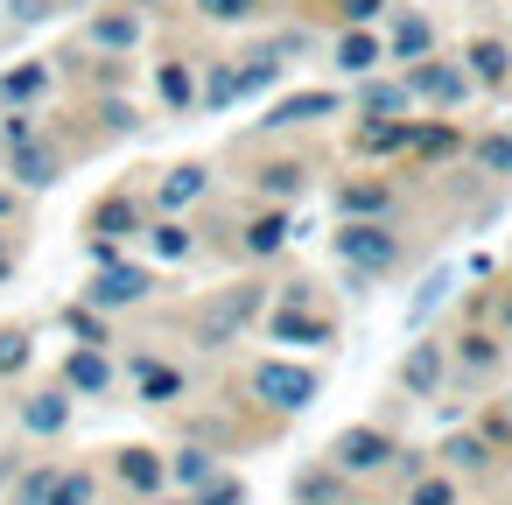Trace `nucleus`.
Segmentation results:
<instances>
[{
  "label": "nucleus",
  "instance_id": "3",
  "mask_svg": "<svg viewBox=\"0 0 512 505\" xmlns=\"http://www.w3.org/2000/svg\"><path fill=\"white\" fill-rule=\"evenodd\" d=\"M253 393H260L267 407L295 414V407L316 400V372H302V365H260V372H253Z\"/></svg>",
  "mask_w": 512,
  "mask_h": 505
},
{
  "label": "nucleus",
  "instance_id": "49",
  "mask_svg": "<svg viewBox=\"0 0 512 505\" xmlns=\"http://www.w3.org/2000/svg\"><path fill=\"white\" fill-rule=\"evenodd\" d=\"M8 274H15V246H8V239H0V281H8Z\"/></svg>",
  "mask_w": 512,
  "mask_h": 505
},
{
  "label": "nucleus",
  "instance_id": "25",
  "mask_svg": "<svg viewBox=\"0 0 512 505\" xmlns=\"http://www.w3.org/2000/svg\"><path fill=\"white\" fill-rule=\"evenodd\" d=\"M302 183H309L302 162H267V169H260V190H267V197H302Z\"/></svg>",
  "mask_w": 512,
  "mask_h": 505
},
{
  "label": "nucleus",
  "instance_id": "9",
  "mask_svg": "<svg viewBox=\"0 0 512 505\" xmlns=\"http://www.w3.org/2000/svg\"><path fill=\"white\" fill-rule=\"evenodd\" d=\"M106 386H113V358L99 344H78L64 358V393H106Z\"/></svg>",
  "mask_w": 512,
  "mask_h": 505
},
{
  "label": "nucleus",
  "instance_id": "17",
  "mask_svg": "<svg viewBox=\"0 0 512 505\" xmlns=\"http://www.w3.org/2000/svg\"><path fill=\"white\" fill-rule=\"evenodd\" d=\"M393 57H400V64H421V57H435V29H428L421 15H400V29H393Z\"/></svg>",
  "mask_w": 512,
  "mask_h": 505
},
{
  "label": "nucleus",
  "instance_id": "46",
  "mask_svg": "<svg viewBox=\"0 0 512 505\" xmlns=\"http://www.w3.org/2000/svg\"><path fill=\"white\" fill-rule=\"evenodd\" d=\"M449 498H456V491H449L442 477H428V484H414V505H449Z\"/></svg>",
  "mask_w": 512,
  "mask_h": 505
},
{
  "label": "nucleus",
  "instance_id": "31",
  "mask_svg": "<svg viewBox=\"0 0 512 505\" xmlns=\"http://www.w3.org/2000/svg\"><path fill=\"white\" fill-rule=\"evenodd\" d=\"M190 505H246V484H239V477H218V470H211V477L197 484V498H190Z\"/></svg>",
  "mask_w": 512,
  "mask_h": 505
},
{
  "label": "nucleus",
  "instance_id": "12",
  "mask_svg": "<svg viewBox=\"0 0 512 505\" xmlns=\"http://www.w3.org/2000/svg\"><path fill=\"white\" fill-rule=\"evenodd\" d=\"M463 64H470V85H505V78H512V50H505L498 36H477V43L463 50Z\"/></svg>",
  "mask_w": 512,
  "mask_h": 505
},
{
  "label": "nucleus",
  "instance_id": "45",
  "mask_svg": "<svg viewBox=\"0 0 512 505\" xmlns=\"http://www.w3.org/2000/svg\"><path fill=\"white\" fill-rule=\"evenodd\" d=\"M463 358H470L477 372H491V365H498V351H491V337H463Z\"/></svg>",
  "mask_w": 512,
  "mask_h": 505
},
{
  "label": "nucleus",
  "instance_id": "21",
  "mask_svg": "<svg viewBox=\"0 0 512 505\" xmlns=\"http://www.w3.org/2000/svg\"><path fill=\"white\" fill-rule=\"evenodd\" d=\"M36 134H43L36 106H8V113H0V155H8V148H22V141H36Z\"/></svg>",
  "mask_w": 512,
  "mask_h": 505
},
{
  "label": "nucleus",
  "instance_id": "37",
  "mask_svg": "<svg viewBox=\"0 0 512 505\" xmlns=\"http://www.w3.org/2000/svg\"><path fill=\"white\" fill-rule=\"evenodd\" d=\"M477 162H484L491 176H512V134H484V141H477Z\"/></svg>",
  "mask_w": 512,
  "mask_h": 505
},
{
  "label": "nucleus",
  "instance_id": "34",
  "mask_svg": "<svg viewBox=\"0 0 512 505\" xmlns=\"http://www.w3.org/2000/svg\"><path fill=\"white\" fill-rule=\"evenodd\" d=\"M0 15H8L15 29H36V22H50V15H57V0H0Z\"/></svg>",
  "mask_w": 512,
  "mask_h": 505
},
{
  "label": "nucleus",
  "instance_id": "48",
  "mask_svg": "<svg viewBox=\"0 0 512 505\" xmlns=\"http://www.w3.org/2000/svg\"><path fill=\"white\" fill-rule=\"evenodd\" d=\"M344 15H351V22H372V15H379V0H344Z\"/></svg>",
  "mask_w": 512,
  "mask_h": 505
},
{
  "label": "nucleus",
  "instance_id": "29",
  "mask_svg": "<svg viewBox=\"0 0 512 505\" xmlns=\"http://www.w3.org/2000/svg\"><path fill=\"white\" fill-rule=\"evenodd\" d=\"M148 246H155V260H183L190 253V232L176 218H162V225H148Z\"/></svg>",
  "mask_w": 512,
  "mask_h": 505
},
{
  "label": "nucleus",
  "instance_id": "44",
  "mask_svg": "<svg viewBox=\"0 0 512 505\" xmlns=\"http://www.w3.org/2000/svg\"><path fill=\"white\" fill-rule=\"evenodd\" d=\"M295 498H302V505H330V498H337V484H330V477H302V484H295Z\"/></svg>",
  "mask_w": 512,
  "mask_h": 505
},
{
  "label": "nucleus",
  "instance_id": "2",
  "mask_svg": "<svg viewBox=\"0 0 512 505\" xmlns=\"http://www.w3.org/2000/svg\"><path fill=\"white\" fill-rule=\"evenodd\" d=\"M148 267H127V260H106L99 274H92V288H85V302L106 316V309H134V302H148Z\"/></svg>",
  "mask_w": 512,
  "mask_h": 505
},
{
  "label": "nucleus",
  "instance_id": "32",
  "mask_svg": "<svg viewBox=\"0 0 512 505\" xmlns=\"http://www.w3.org/2000/svg\"><path fill=\"white\" fill-rule=\"evenodd\" d=\"M386 113H407V85H365V120H386Z\"/></svg>",
  "mask_w": 512,
  "mask_h": 505
},
{
  "label": "nucleus",
  "instance_id": "38",
  "mask_svg": "<svg viewBox=\"0 0 512 505\" xmlns=\"http://www.w3.org/2000/svg\"><path fill=\"white\" fill-rule=\"evenodd\" d=\"M29 365V330H0V379Z\"/></svg>",
  "mask_w": 512,
  "mask_h": 505
},
{
  "label": "nucleus",
  "instance_id": "1",
  "mask_svg": "<svg viewBox=\"0 0 512 505\" xmlns=\"http://www.w3.org/2000/svg\"><path fill=\"white\" fill-rule=\"evenodd\" d=\"M407 99H428V106H463L470 99V71L463 64H442V57H421V64H407Z\"/></svg>",
  "mask_w": 512,
  "mask_h": 505
},
{
  "label": "nucleus",
  "instance_id": "11",
  "mask_svg": "<svg viewBox=\"0 0 512 505\" xmlns=\"http://www.w3.org/2000/svg\"><path fill=\"white\" fill-rule=\"evenodd\" d=\"M386 456H393V442H386L379 428H344V435H337V463H344V470H379Z\"/></svg>",
  "mask_w": 512,
  "mask_h": 505
},
{
  "label": "nucleus",
  "instance_id": "20",
  "mask_svg": "<svg viewBox=\"0 0 512 505\" xmlns=\"http://www.w3.org/2000/svg\"><path fill=\"white\" fill-rule=\"evenodd\" d=\"M134 372H141V400H176L183 393V372H169V365H155V358H134Z\"/></svg>",
  "mask_w": 512,
  "mask_h": 505
},
{
  "label": "nucleus",
  "instance_id": "24",
  "mask_svg": "<svg viewBox=\"0 0 512 505\" xmlns=\"http://www.w3.org/2000/svg\"><path fill=\"white\" fill-rule=\"evenodd\" d=\"M64 330H71V337H78V344H99V351H106V344H113V337H106V323H99V309H92V302H71V309H64Z\"/></svg>",
  "mask_w": 512,
  "mask_h": 505
},
{
  "label": "nucleus",
  "instance_id": "8",
  "mask_svg": "<svg viewBox=\"0 0 512 505\" xmlns=\"http://www.w3.org/2000/svg\"><path fill=\"white\" fill-rule=\"evenodd\" d=\"M85 225H92V239L120 246V239H134V232H141V204H134L127 190H113V197H99V204H92V218H85Z\"/></svg>",
  "mask_w": 512,
  "mask_h": 505
},
{
  "label": "nucleus",
  "instance_id": "30",
  "mask_svg": "<svg viewBox=\"0 0 512 505\" xmlns=\"http://www.w3.org/2000/svg\"><path fill=\"white\" fill-rule=\"evenodd\" d=\"M50 505H92V470H57Z\"/></svg>",
  "mask_w": 512,
  "mask_h": 505
},
{
  "label": "nucleus",
  "instance_id": "14",
  "mask_svg": "<svg viewBox=\"0 0 512 505\" xmlns=\"http://www.w3.org/2000/svg\"><path fill=\"white\" fill-rule=\"evenodd\" d=\"M204 190H211V169H204V162H183V169H169V176H162L155 204H162V211H183V204H197Z\"/></svg>",
  "mask_w": 512,
  "mask_h": 505
},
{
  "label": "nucleus",
  "instance_id": "6",
  "mask_svg": "<svg viewBox=\"0 0 512 505\" xmlns=\"http://www.w3.org/2000/svg\"><path fill=\"white\" fill-rule=\"evenodd\" d=\"M253 309H260V288H232V295H218V302L197 316V344H225Z\"/></svg>",
  "mask_w": 512,
  "mask_h": 505
},
{
  "label": "nucleus",
  "instance_id": "13",
  "mask_svg": "<svg viewBox=\"0 0 512 505\" xmlns=\"http://www.w3.org/2000/svg\"><path fill=\"white\" fill-rule=\"evenodd\" d=\"M337 113V92H295V99H281L260 127H309V120H330Z\"/></svg>",
  "mask_w": 512,
  "mask_h": 505
},
{
  "label": "nucleus",
  "instance_id": "51",
  "mask_svg": "<svg viewBox=\"0 0 512 505\" xmlns=\"http://www.w3.org/2000/svg\"><path fill=\"white\" fill-rule=\"evenodd\" d=\"M505 323H512V302H505Z\"/></svg>",
  "mask_w": 512,
  "mask_h": 505
},
{
  "label": "nucleus",
  "instance_id": "33",
  "mask_svg": "<svg viewBox=\"0 0 512 505\" xmlns=\"http://www.w3.org/2000/svg\"><path fill=\"white\" fill-rule=\"evenodd\" d=\"M169 477H176V484H190V491H197V484H204V477H211V456H204V449H176V456H169Z\"/></svg>",
  "mask_w": 512,
  "mask_h": 505
},
{
  "label": "nucleus",
  "instance_id": "47",
  "mask_svg": "<svg viewBox=\"0 0 512 505\" xmlns=\"http://www.w3.org/2000/svg\"><path fill=\"white\" fill-rule=\"evenodd\" d=\"M22 218V197H15V183H0V225H15Z\"/></svg>",
  "mask_w": 512,
  "mask_h": 505
},
{
  "label": "nucleus",
  "instance_id": "5",
  "mask_svg": "<svg viewBox=\"0 0 512 505\" xmlns=\"http://www.w3.org/2000/svg\"><path fill=\"white\" fill-rule=\"evenodd\" d=\"M8 176H15L22 190H50V183L64 176V155L50 148V134H36V141H22V148H8Z\"/></svg>",
  "mask_w": 512,
  "mask_h": 505
},
{
  "label": "nucleus",
  "instance_id": "23",
  "mask_svg": "<svg viewBox=\"0 0 512 505\" xmlns=\"http://www.w3.org/2000/svg\"><path fill=\"white\" fill-rule=\"evenodd\" d=\"M407 134H414L407 120H379V127L358 134V155H393V148H407Z\"/></svg>",
  "mask_w": 512,
  "mask_h": 505
},
{
  "label": "nucleus",
  "instance_id": "41",
  "mask_svg": "<svg viewBox=\"0 0 512 505\" xmlns=\"http://www.w3.org/2000/svg\"><path fill=\"white\" fill-rule=\"evenodd\" d=\"M232 99H239V71H225V64H218V71H211V85H204V106H232Z\"/></svg>",
  "mask_w": 512,
  "mask_h": 505
},
{
  "label": "nucleus",
  "instance_id": "7",
  "mask_svg": "<svg viewBox=\"0 0 512 505\" xmlns=\"http://www.w3.org/2000/svg\"><path fill=\"white\" fill-rule=\"evenodd\" d=\"M85 43H92L99 57H127V50L141 43V15H134V8H106V15H92Z\"/></svg>",
  "mask_w": 512,
  "mask_h": 505
},
{
  "label": "nucleus",
  "instance_id": "18",
  "mask_svg": "<svg viewBox=\"0 0 512 505\" xmlns=\"http://www.w3.org/2000/svg\"><path fill=\"white\" fill-rule=\"evenodd\" d=\"M400 379H407V393H435L442 386V351L435 344H414L407 365H400Z\"/></svg>",
  "mask_w": 512,
  "mask_h": 505
},
{
  "label": "nucleus",
  "instance_id": "43",
  "mask_svg": "<svg viewBox=\"0 0 512 505\" xmlns=\"http://www.w3.org/2000/svg\"><path fill=\"white\" fill-rule=\"evenodd\" d=\"M442 456H456V463H470V470H484V463H491V449H484L477 435H449V449H442Z\"/></svg>",
  "mask_w": 512,
  "mask_h": 505
},
{
  "label": "nucleus",
  "instance_id": "10",
  "mask_svg": "<svg viewBox=\"0 0 512 505\" xmlns=\"http://www.w3.org/2000/svg\"><path fill=\"white\" fill-rule=\"evenodd\" d=\"M50 85H57V71H50L43 57H29V64H15V71H0V106H36Z\"/></svg>",
  "mask_w": 512,
  "mask_h": 505
},
{
  "label": "nucleus",
  "instance_id": "28",
  "mask_svg": "<svg viewBox=\"0 0 512 505\" xmlns=\"http://www.w3.org/2000/svg\"><path fill=\"white\" fill-rule=\"evenodd\" d=\"M274 78H281V57H274V50H260V57H246V71H239V99H246V92H267Z\"/></svg>",
  "mask_w": 512,
  "mask_h": 505
},
{
  "label": "nucleus",
  "instance_id": "35",
  "mask_svg": "<svg viewBox=\"0 0 512 505\" xmlns=\"http://www.w3.org/2000/svg\"><path fill=\"white\" fill-rule=\"evenodd\" d=\"M407 148L435 162V155H449V148H456V127H414V134H407Z\"/></svg>",
  "mask_w": 512,
  "mask_h": 505
},
{
  "label": "nucleus",
  "instance_id": "22",
  "mask_svg": "<svg viewBox=\"0 0 512 505\" xmlns=\"http://www.w3.org/2000/svg\"><path fill=\"white\" fill-rule=\"evenodd\" d=\"M337 64H344V71H351V78H365V71H372V64H379V43H372V36H365V29H351V36H344V43H337Z\"/></svg>",
  "mask_w": 512,
  "mask_h": 505
},
{
  "label": "nucleus",
  "instance_id": "50",
  "mask_svg": "<svg viewBox=\"0 0 512 505\" xmlns=\"http://www.w3.org/2000/svg\"><path fill=\"white\" fill-rule=\"evenodd\" d=\"M134 8H155V0H134Z\"/></svg>",
  "mask_w": 512,
  "mask_h": 505
},
{
  "label": "nucleus",
  "instance_id": "42",
  "mask_svg": "<svg viewBox=\"0 0 512 505\" xmlns=\"http://www.w3.org/2000/svg\"><path fill=\"white\" fill-rule=\"evenodd\" d=\"M99 120H106V134H134V127H141V113H134L127 99H106V106H99Z\"/></svg>",
  "mask_w": 512,
  "mask_h": 505
},
{
  "label": "nucleus",
  "instance_id": "15",
  "mask_svg": "<svg viewBox=\"0 0 512 505\" xmlns=\"http://www.w3.org/2000/svg\"><path fill=\"white\" fill-rule=\"evenodd\" d=\"M22 428L29 435H64L71 428V393H29L22 400Z\"/></svg>",
  "mask_w": 512,
  "mask_h": 505
},
{
  "label": "nucleus",
  "instance_id": "26",
  "mask_svg": "<svg viewBox=\"0 0 512 505\" xmlns=\"http://www.w3.org/2000/svg\"><path fill=\"white\" fill-rule=\"evenodd\" d=\"M442 295H449V267H435V274H428V281L414 288V302H407V323H428Z\"/></svg>",
  "mask_w": 512,
  "mask_h": 505
},
{
  "label": "nucleus",
  "instance_id": "19",
  "mask_svg": "<svg viewBox=\"0 0 512 505\" xmlns=\"http://www.w3.org/2000/svg\"><path fill=\"white\" fill-rule=\"evenodd\" d=\"M155 92H162V106L190 113V106H197V78H190V64H162V71H155Z\"/></svg>",
  "mask_w": 512,
  "mask_h": 505
},
{
  "label": "nucleus",
  "instance_id": "16",
  "mask_svg": "<svg viewBox=\"0 0 512 505\" xmlns=\"http://www.w3.org/2000/svg\"><path fill=\"white\" fill-rule=\"evenodd\" d=\"M162 477H169V463H162L155 449H120V484H134V491H162Z\"/></svg>",
  "mask_w": 512,
  "mask_h": 505
},
{
  "label": "nucleus",
  "instance_id": "40",
  "mask_svg": "<svg viewBox=\"0 0 512 505\" xmlns=\"http://www.w3.org/2000/svg\"><path fill=\"white\" fill-rule=\"evenodd\" d=\"M344 211H358V218L365 211H386V190L379 183H344Z\"/></svg>",
  "mask_w": 512,
  "mask_h": 505
},
{
  "label": "nucleus",
  "instance_id": "4",
  "mask_svg": "<svg viewBox=\"0 0 512 505\" xmlns=\"http://www.w3.org/2000/svg\"><path fill=\"white\" fill-rule=\"evenodd\" d=\"M337 253H344V267H358V274H379V267H393V232L386 225H344L337 232Z\"/></svg>",
  "mask_w": 512,
  "mask_h": 505
},
{
  "label": "nucleus",
  "instance_id": "27",
  "mask_svg": "<svg viewBox=\"0 0 512 505\" xmlns=\"http://www.w3.org/2000/svg\"><path fill=\"white\" fill-rule=\"evenodd\" d=\"M50 484H57V463H36L15 477V505H50Z\"/></svg>",
  "mask_w": 512,
  "mask_h": 505
},
{
  "label": "nucleus",
  "instance_id": "39",
  "mask_svg": "<svg viewBox=\"0 0 512 505\" xmlns=\"http://www.w3.org/2000/svg\"><path fill=\"white\" fill-rule=\"evenodd\" d=\"M197 8H204L211 22H253V15H260V0H197Z\"/></svg>",
  "mask_w": 512,
  "mask_h": 505
},
{
  "label": "nucleus",
  "instance_id": "36",
  "mask_svg": "<svg viewBox=\"0 0 512 505\" xmlns=\"http://www.w3.org/2000/svg\"><path fill=\"white\" fill-rule=\"evenodd\" d=\"M281 239H288V218H260V225H246V253H281Z\"/></svg>",
  "mask_w": 512,
  "mask_h": 505
}]
</instances>
